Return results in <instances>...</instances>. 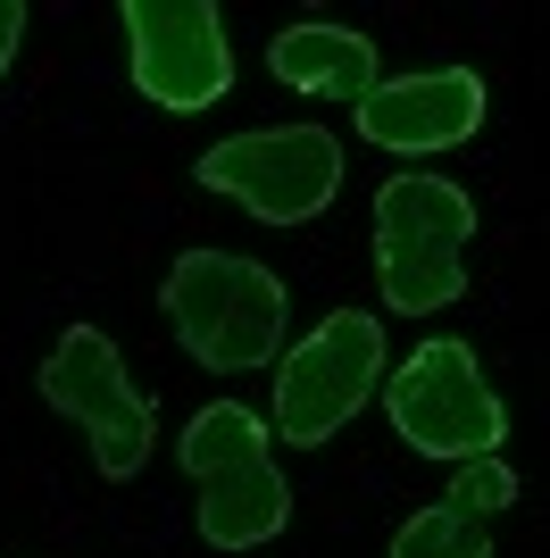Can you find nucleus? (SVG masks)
Here are the masks:
<instances>
[{"label": "nucleus", "mask_w": 550, "mask_h": 558, "mask_svg": "<svg viewBox=\"0 0 550 558\" xmlns=\"http://www.w3.org/2000/svg\"><path fill=\"white\" fill-rule=\"evenodd\" d=\"M159 308H167V333L192 367H217V375H251L284 359V333H292V292L267 258H242V251H183L159 283Z\"/></svg>", "instance_id": "nucleus-2"}, {"label": "nucleus", "mask_w": 550, "mask_h": 558, "mask_svg": "<svg viewBox=\"0 0 550 558\" xmlns=\"http://www.w3.org/2000/svg\"><path fill=\"white\" fill-rule=\"evenodd\" d=\"M125 68L134 93L159 100L167 117H201L234 93V34L217 0H125Z\"/></svg>", "instance_id": "nucleus-8"}, {"label": "nucleus", "mask_w": 550, "mask_h": 558, "mask_svg": "<svg viewBox=\"0 0 550 558\" xmlns=\"http://www.w3.org/2000/svg\"><path fill=\"white\" fill-rule=\"evenodd\" d=\"M176 459L192 475V525L208 550H267L292 525V484L275 466V417H259L251 400H208L176 434Z\"/></svg>", "instance_id": "nucleus-1"}, {"label": "nucleus", "mask_w": 550, "mask_h": 558, "mask_svg": "<svg viewBox=\"0 0 550 558\" xmlns=\"http://www.w3.org/2000/svg\"><path fill=\"white\" fill-rule=\"evenodd\" d=\"M483 117H492V93L476 68H417V75H384L350 109V125L384 159H442V150L483 134Z\"/></svg>", "instance_id": "nucleus-9"}, {"label": "nucleus", "mask_w": 550, "mask_h": 558, "mask_svg": "<svg viewBox=\"0 0 550 558\" xmlns=\"http://www.w3.org/2000/svg\"><path fill=\"white\" fill-rule=\"evenodd\" d=\"M34 384H43V400L92 442V466H100L109 484H134L142 466H151L159 409H151V392L125 375V350H117L100 326H68L43 350Z\"/></svg>", "instance_id": "nucleus-7"}, {"label": "nucleus", "mask_w": 550, "mask_h": 558, "mask_svg": "<svg viewBox=\"0 0 550 558\" xmlns=\"http://www.w3.org/2000/svg\"><path fill=\"white\" fill-rule=\"evenodd\" d=\"M17 43H25V0H0V75L17 68Z\"/></svg>", "instance_id": "nucleus-13"}, {"label": "nucleus", "mask_w": 550, "mask_h": 558, "mask_svg": "<svg viewBox=\"0 0 550 558\" xmlns=\"http://www.w3.org/2000/svg\"><path fill=\"white\" fill-rule=\"evenodd\" d=\"M267 75L284 93H309V100H350L359 109L375 84H384V50L375 34L343 17H292L284 34H267Z\"/></svg>", "instance_id": "nucleus-10"}, {"label": "nucleus", "mask_w": 550, "mask_h": 558, "mask_svg": "<svg viewBox=\"0 0 550 558\" xmlns=\"http://www.w3.org/2000/svg\"><path fill=\"white\" fill-rule=\"evenodd\" d=\"M384 375H392V350H384V317L375 308L318 317L275 359V442L325 450L367 400H384Z\"/></svg>", "instance_id": "nucleus-5"}, {"label": "nucleus", "mask_w": 550, "mask_h": 558, "mask_svg": "<svg viewBox=\"0 0 550 558\" xmlns=\"http://www.w3.org/2000/svg\"><path fill=\"white\" fill-rule=\"evenodd\" d=\"M375 283H384L392 317H434L467 292V242H476V192L434 175V167H400L375 184Z\"/></svg>", "instance_id": "nucleus-3"}, {"label": "nucleus", "mask_w": 550, "mask_h": 558, "mask_svg": "<svg viewBox=\"0 0 550 558\" xmlns=\"http://www.w3.org/2000/svg\"><path fill=\"white\" fill-rule=\"evenodd\" d=\"M384 558H492V525H476V517H458L451 500H434V509H417L400 534H392Z\"/></svg>", "instance_id": "nucleus-11"}, {"label": "nucleus", "mask_w": 550, "mask_h": 558, "mask_svg": "<svg viewBox=\"0 0 550 558\" xmlns=\"http://www.w3.org/2000/svg\"><path fill=\"white\" fill-rule=\"evenodd\" d=\"M384 425L417 459H442V466L501 459L509 450V400L492 392L476 342H458V333L417 342L409 359L384 375Z\"/></svg>", "instance_id": "nucleus-4"}, {"label": "nucleus", "mask_w": 550, "mask_h": 558, "mask_svg": "<svg viewBox=\"0 0 550 558\" xmlns=\"http://www.w3.org/2000/svg\"><path fill=\"white\" fill-rule=\"evenodd\" d=\"M517 466L509 459H458L451 466V492H442V500H451L458 517H476V525H492V517H509L517 509Z\"/></svg>", "instance_id": "nucleus-12"}, {"label": "nucleus", "mask_w": 550, "mask_h": 558, "mask_svg": "<svg viewBox=\"0 0 550 558\" xmlns=\"http://www.w3.org/2000/svg\"><path fill=\"white\" fill-rule=\"evenodd\" d=\"M192 184L242 201L259 226H318L343 201V134L334 125H242L192 159Z\"/></svg>", "instance_id": "nucleus-6"}]
</instances>
